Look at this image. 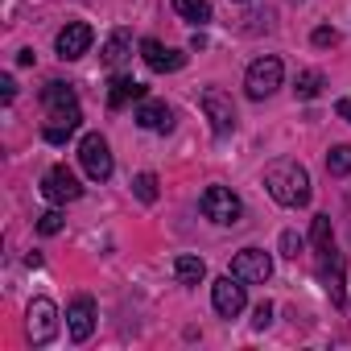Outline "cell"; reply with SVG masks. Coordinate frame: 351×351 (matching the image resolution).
<instances>
[{"label":"cell","instance_id":"obj_7","mask_svg":"<svg viewBox=\"0 0 351 351\" xmlns=\"http://www.w3.org/2000/svg\"><path fill=\"white\" fill-rule=\"evenodd\" d=\"M199 104H203L215 136H232L236 132V104H232V95L223 87H203V99Z\"/></svg>","mask_w":351,"mask_h":351},{"label":"cell","instance_id":"obj_24","mask_svg":"<svg viewBox=\"0 0 351 351\" xmlns=\"http://www.w3.org/2000/svg\"><path fill=\"white\" fill-rule=\"evenodd\" d=\"M62 223H66L62 211H46V215H38V232H42V236H58Z\"/></svg>","mask_w":351,"mask_h":351},{"label":"cell","instance_id":"obj_18","mask_svg":"<svg viewBox=\"0 0 351 351\" xmlns=\"http://www.w3.org/2000/svg\"><path fill=\"white\" fill-rule=\"evenodd\" d=\"M173 277H178V285H199L207 277L203 256H178V261H173Z\"/></svg>","mask_w":351,"mask_h":351},{"label":"cell","instance_id":"obj_27","mask_svg":"<svg viewBox=\"0 0 351 351\" xmlns=\"http://www.w3.org/2000/svg\"><path fill=\"white\" fill-rule=\"evenodd\" d=\"M310 42H314V46H335V42H339V34H335V29H330V25H318V29H314V38H310Z\"/></svg>","mask_w":351,"mask_h":351},{"label":"cell","instance_id":"obj_15","mask_svg":"<svg viewBox=\"0 0 351 351\" xmlns=\"http://www.w3.org/2000/svg\"><path fill=\"white\" fill-rule=\"evenodd\" d=\"M145 132H169L173 128V112H169V104H161V99H141V108H136V116H132Z\"/></svg>","mask_w":351,"mask_h":351},{"label":"cell","instance_id":"obj_9","mask_svg":"<svg viewBox=\"0 0 351 351\" xmlns=\"http://www.w3.org/2000/svg\"><path fill=\"white\" fill-rule=\"evenodd\" d=\"M211 306H215V314H219V318H240V314H244V306H248L244 281H240L236 273L219 277V281L211 285Z\"/></svg>","mask_w":351,"mask_h":351},{"label":"cell","instance_id":"obj_10","mask_svg":"<svg viewBox=\"0 0 351 351\" xmlns=\"http://www.w3.org/2000/svg\"><path fill=\"white\" fill-rule=\"evenodd\" d=\"M91 42H95V34H91L87 21H66V25L58 29V38H54V54H58L62 62H75V58H83V54L91 50Z\"/></svg>","mask_w":351,"mask_h":351},{"label":"cell","instance_id":"obj_4","mask_svg":"<svg viewBox=\"0 0 351 351\" xmlns=\"http://www.w3.org/2000/svg\"><path fill=\"white\" fill-rule=\"evenodd\" d=\"M79 161H83V173H87L91 182H108L112 169H116L112 149H108V141H104L99 132H87V136L79 141Z\"/></svg>","mask_w":351,"mask_h":351},{"label":"cell","instance_id":"obj_17","mask_svg":"<svg viewBox=\"0 0 351 351\" xmlns=\"http://www.w3.org/2000/svg\"><path fill=\"white\" fill-rule=\"evenodd\" d=\"M128 58H132V34H128V29H116V34L104 42V62H108L112 71H120Z\"/></svg>","mask_w":351,"mask_h":351},{"label":"cell","instance_id":"obj_25","mask_svg":"<svg viewBox=\"0 0 351 351\" xmlns=\"http://www.w3.org/2000/svg\"><path fill=\"white\" fill-rule=\"evenodd\" d=\"M302 248H306V240H302L298 232H281V256L298 261V256H302Z\"/></svg>","mask_w":351,"mask_h":351},{"label":"cell","instance_id":"obj_19","mask_svg":"<svg viewBox=\"0 0 351 351\" xmlns=\"http://www.w3.org/2000/svg\"><path fill=\"white\" fill-rule=\"evenodd\" d=\"M173 13L191 25H207L211 21V0H173Z\"/></svg>","mask_w":351,"mask_h":351},{"label":"cell","instance_id":"obj_2","mask_svg":"<svg viewBox=\"0 0 351 351\" xmlns=\"http://www.w3.org/2000/svg\"><path fill=\"white\" fill-rule=\"evenodd\" d=\"M265 191L273 195V203L281 207H306L310 203V173L298 157H277L265 165Z\"/></svg>","mask_w":351,"mask_h":351},{"label":"cell","instance_id":"obj_13","mask_svg":"<svg viewBox=\"0 0 351 351\" xmlns=\"http://www.w3.org/2000/svg\"><path fill=\"white\" fill-rule=\"evenodd\" d=\"M141 58H145V66L157 71V75H161V71H182V66H186V54H182V50L161 46L157 38H145V42H141Z\"/></svg>","mask_w":351,"mask_h":351},{"label":"cell","instance_id":"obj_11","mask_svg":"<svg viewBox=\"0 0 351 351\" xmlns=\"http://www.w3.org/2000/svg\"><path fill=\"white\" fill-rule=\"evenodd\" d=\"M232 273L244 281V285H265L273 277V261L265 248H240L236 261H232Z\"/></svg>","mask_w":351,"mask_h":351},{"label":"cell","instance_id":"obj_6","mask_svg":"<svg viewBox=\"0 0 351 351\" xmlns=\"http://www.w3.org/2000/svg\"><path fill=\"white\" fill-rule=\"evenodd\" d=\"M25 335H29L34 347L54 343V335H58V306L50 298H34L29 302V310H25Z\"/></svg>","mask_w":351,"mask_h":351},{"label":"cell","instance_id":"obj_23","mask_svg":"<svg viewBox=\"0 0 351 351\" xmlns=\"http://www.w3.org/2000/svg\"><path fill=\"white\" fill-rule=\"evenodd\" d=\"M132 195L141 203H157V173H136V178H132Z\"/></svg>","mask_w":351,"mask_h":351},{"label":"cell","instance_id":"obj_12","mask_svg":"<svg viewBox=\"0 0 351 351\" xmlns=\"http://www.w3.org/2000/svg\"><path fill=\"white\" fill-rule=\"evenodd\" d=\"M66 330H71L75 343H87V339H91V330H95V302H91L87 293H79V298L66 306Z\"/></svg>","mask_w":351,"mask_h":351},{"label":"cell","instance_id":"obj_21","mask_svg":"<svg viewBox=\"0 0 351 351\" xmlns=\"http://www.w3.org/2000/svg\"><path fill=\"white\" fill-rule=\"evenodd\" d=\"M326 173H330V178H347V173H351V145H335L326 153Z\"/></svg>","mask_w":351,"mask_h":351},{"label":"cell","instance_id":"obj_28","mask_svg":"<svg viewBox=\"0 0 351 351\" xmlns=\"http://www.w3.org/2000/svg\"><path fill=\"white\" fill-rule=\"evenodd\" d=\"M0 95H5V104H13V95H17V83L5 75V79H0Z\"/></svg>","mask_w":351,"mask_h":351},{"label":"cell","instance_id":"obj_20","mask_svg":"<svg viewBox=\"0 0 351 351\" xmlns=\"http://www.w3.org/2000/svg\"><path fill=\"white\" fill-rule=\"evenodd\" d=\"M310 244H314V252H318V256L335 248V228H330V215H314V223H310Z\"/></svg>","mask_w":351,"mask_h":351},{"label":"cell","instance_id":"obj_1","mask_svg":"<svg viewBox=\"0 0 351 351\" xmlns=\"http://www.w3.org/2000/svg\"><path fill=\"white\" fill-rule=\"evenodd\" d=\"M42 108H46V128H42L46 145H66L75 136L79 120H83V108H79L75 87L71 83H58V79L46 83L42 87Z\"/></svg>","mask_w":351,"mask_h":351},{"label":"cell","instance_id":"obj_16","mask_svg":"<svg viewBox=\"0 0 351 351\" xmlns=\"http://www.w3.org/2000/svg\"><path fill=\"white\" fill-rule=\"evenodd\" d=\"M318 269H322V285H326L330 302H335V306H343V302H347V293H343V256L330 248V252H322V256H318Z\"/></svg>","mask_w":351,"mask_h":351},{"label":"cell","instance_id":"obj_14","mask_svg":"<svg viewBox=\"0 0 351 351\" xmlns=\"http://www.w3.org/2000/svg\"><path fill=\"white\" fill-rule=\"evenodd\" d=\"M141 99H149V87L145 83H136L132 75H116L112 79V87H108V108L112 112H120L128 104H141Z\"/></svg>","mask_w":351,"mask_h":351},{"label":"cell","instance_id":"obj_8","mask_svg":"<svg viewBox=\"0 0 351 351\" xmlns=\"http://www.w3.org/2000/svg\"><path fill=\"white\" fill-rule=\"evenodd\" d=\"M42 195H46V203L66 207V203H75V199L83 195V186H79V178H75L71 165H50V169L42 173Z\"/></svg>","mask_w":351,"mask_h":351},{"label":"cell","instance_id":"obj_26","mask_svg":"<svg viewBox=\"0 0 351 351\" xmlns=\"http://www.w3.org/2000/svg\"><path fill=\"white\" fill-rule=\"evenodd\" d=\"M269 322H273V302H261V306L252 310V326H256V330H265Z\"/></svg>","mask_w":351,"mask_h":351},{"label":"cell","instance_id":"obj_22","mask_svg":"<svg viewBox=\"0 0 351 351\" xmlns=\"http://www.w3.org/2000/svg\"><path fill=\"white\" fill-rule=\"evenodd\" d=\"M318 91H322V75H318V71H302L298 83H293V95H298V99H314Z\"/></svg>","mask_w":351,"mask_h":351},{"label":"cell","instance_id":"obj_5","mask_svg":"<svg viewBox=\"0 0 351 351\" xmlns=\"http://www.w3.org/2000/svg\"><path fill=\"white\" fill-rule=\"evenodd\" d=\"M281 79H285L281 58L265 54V58H256V62L248 66V75H244V91H248V99H269V95L281 87Z\"/></svg>","mask_w":351,"mask_h":351},{"label":"cell","instance_id":"obj_29","mask_svg":"<svg viewBox=\"0 0 351 351\" xmlns=\"http://www.w3.org/2000/svg\"><path fill=\"white\" fill-rule=\"evenodd\" d=\"M339 116H343V120L351 124V99H339Z\"/></svg>","mask_w":351,"mask_h":351},{"label":"cell","instance_id":"obj_30","mask_svg":"<svg viewBox=\"0 0 351 351\" xmlns=\"http://www.w3.org/2000/svg\"><path fill=\"white\" fill-rule=\"evenodd\" d=\"M236 5H248V0H236Z\"/></svg>","mask_w":351,"mask_h":351},{"label":"cell","instance_id":"obj_3","mask_svg":"<svg viewBox=\"0 0 351 351\" xmlns=\"http://www.w3.org/2000/svg\"><path fill=\"white\" fill-rule=\"evenodd\" d=\"M199 211H203L211 223H219V228H236L240 215H244V203H240V195L228 191V186H207L203 199H199Z\"/></svg>","mask_w":351,"mask_h":351}]
</instances>
